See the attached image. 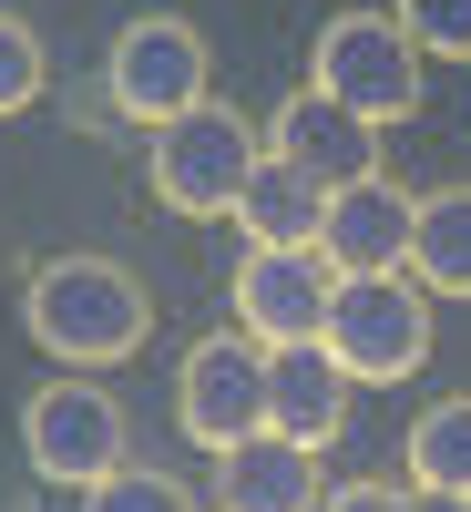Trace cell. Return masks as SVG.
I'll list each match as a JSON object with an SVG mask.
<instances>
[{"label": "cell", "mask_w": 471, "mask_h": 512, "mask_svg": "<svg viewBox=\"0 0 471 512\" xmlns=\"http://www.w3.org/2000/svg\"><path fill=\"white\" fill-rule=\"evenodd\" d=\"M21 318H31V338L62 369H113V359L144 349L154 297L134 287V267H113V256H52V267H31V287H21Z\"/></svg>", "instance_id": "cell-1"}, {"label": "cell", "mask_w": 471, "mask_h": 512, "mask_svg": "<svg viewBox=\"0 0 471 512\" xmlns=\"http://www.w3.org/2000/svg\"><path fill=\"white\" fill-rule=\"evenodd\" d=\"M256 164H267V134H256L236 103H216V93L195 113H175V123H154V195L175 205V216H236Z\"/></svg>", "instance_id": "cell-2"}, {"label": "cell", "mask_w": 471, "mask_h": 512, "mask_svg": "<svg viewBox=\"0 0 471 512\" xmlns=\"http://www.w3.org/2000/svg\"><path fill=\"white\" fill-rule=\"evenodd\" d=\"M328 359L349 379H410L420 359H431V287H420L410 267L390 277H338L328 297Z\"/></svg>", "instance_id": "cell-3"}, {"label": "cell", "mask_w": 471, "mask_h": 512, "mask_svg": "<svg viewBox=\"0 0 471 512\" xmlns=\"http://www.w3.org/2000/svg\"><path fill=\"white\" fill-rule=\"evenodd\" d=\"M308 62H318L308 82H318L328 103H349L359 123H410L420 113V41L390 11H338Z\"/></svg>", "instance_id": "cell-4"}, {"label": "cell", "mask_w": 471, "mask_h": 512, "mask_svg": "<svg viewBox=\"0 0 471 512\" xmlns=\"http://www.w3.org/2000/svg\"><path fill=\"white\" fill-rule=\"evenodd\" d=\"M103 93L113 113H134V123H175L205 103V31L185 11H144V21H123L113 31V62H103Z\"/></svg>", "instance_id": "cell-5"}, {"label": "cell", "mask_w": 471, "mask_h": 512, "mask_svg": "<svg viewBox=\"0 0 471 512\" xmlns=\"http://www.w3.org/2000/svg\"><path fill=\"white\" fill-rule=\"evenodd\" d=\"M21 451H31L41 482L93 492L103 472H123V400L93 390V379H52V390H31V410H21Z\"/></svg>", "instance_id": "cell-6"}, {"label": "cell", "mask_w": 471, "mask_h": 512, "mask_svg": "<svg viewBox=\"0 0 471 512\" xmlns=\"http://www.w3.org/2000/svg\"><path fill=\"white\" fill-rule=\"evenodd\" d=\"M175 420L195 451H236L246 431H267V349L246 328H216L185 349V379H175Z\"/></svg>", "instance_id": "cell-7"}, {"label": "cell", "mask_w": 471, "mask_h": 512, "mask_svg": "<svg viewBox=\"0 0 471 512\" xmlns=\"http://www.w3.org/2000/svg\"><path fill=\"white\" fill-rule=\"evenodd\" d=\"M328 297H338V267L318 246H246V267H236V328L256 338V349H287V338L328 328Z\"/></svg>", "instance_id": "cell-8"}, {"label": "cell", "mask_w": 471, "mask_h": 512, "mask_svg": "<svg viewBox=\"0 0 471 512\" xmlns=\"http://www.w3.org/2000/svg\"><path fill=\"white\" fill-rule=\"evenodd\" d=\"M267 154L297 164L318 195H338V185H369V175H379V123H359L349 103H328L318 82H308V93H287V103H277Z\"/></svg>", "instance_id": "cell-9"}, {"label": "cell", "mask_w": 471, "mask_h": 512, "mask_svg": "<svg viewBox=\"0 0 471 512\" xmlns=\"http://www.w3.org/2000/svg\"><path fill=\"white\" fill-rule=\"evenodd\" d=\"M349 390H359V379L328 359V338H287V349H267V431L277 441L328 451L338 431H349Z\"/></svg>", "instance_id": "cell-10"}, {"label": "cell", "mask_w": 471, "mask_h": 512, "mask_svg": "<svg viewBox=\"0 0 471 512\" xmlns=\"http://www.w3.org/2000/svg\"><path fill=\"white\" fill-rule=\"evenodd\" d=\"M410 216H420V195H400L390 175L338 185L318 216V256L338 277H390V267H410Z\"/></svg>", "instance_id": "cell-11"}, {"label": "cell", "mask_w": 471, "mask_h": 512, "mask_svg": "<svg viewBox=\"0 0 471 512\" xmlns=\"http://www.w3.org/2000/svg\"><path fill=\"white\" fill-rule=\"evenodd\" d=\"M216 512H318V451L246 431L236 451H216Z\"/></svg>", "instance_id": "cell-12"}, {"label": "cell", "mask_w": 471, "mask_h": 512, "mask_svg": "<svg viewBox=\"0 0 471 512\" xmlns=\"http://www.w3.org/2000/svg\"><path fill=\"white\" fill-rule=\"evenodd\" d=\"M318 216H328V195L297 175V164H256L246 175V195H236V226H246V246H318Z\"/></svg>", "instance_id": "cell-13"}, {"label": "cell", "mask_w": 471, "mask_h": 512, "mask_svg": "<svg viewBox=\"0 0 471 512\" xmlns=\"http://www.w3.org/2000/svg\"><path fill=\"white\" fill-rule=\"evenodd\" d=\"M410 277L431 297H471V185L420 195V216H410Z\"/></svg>", "instance_id": "cell-14"}, {"label": "cell", "mask_w": 471, "mask_h": 512, "mask_svg": "<svg viewBox=\"0 0 471 512\" xmlns=\"http://www.w3.org/2000/svg\"><path fill=\"white\" fill-rule=\"evenodd\" d=\"M410 492H471V400H431L410 420Z\"/></svg>", "instance_id": "cell-15"}, {"label": "cell", "mask_w": 471, "mask_h": 512, "mask_svg": "<svg viewBox=\"0 0 471 512\" xmlns=\"http://www.w3.org/2000/svg\"><path fill=\"white\" fill-rule=\"evenodd\" d=\"M82 512H195V492L175 472H134V461H123V472H103L82 492Z\"/></svg>", "instance_id": "cell-16"}, {"label": "cell", "mask_w": 471, "mask_h": 512, "mask_svg": "<svg viewBox=\"0 0 471 512\" xmlns=\"http://www.w3.org/2000/svg\"><path fill=\"white\" fill-rule=\"evenodd\" d=\"M390 21L441 62H471V0H390Z\"/></svg>", "instance_id": "cell-17"}, {"label": "cell", "mask_w": 471, "mask_h": 512, "mask_svg": "<svg viewBox=\"0 0 471 512\" xmlns=\"http://www.w3.org/2000/svg\"><path fill=\"white\" fill-rule=\"evenodd\" d=\"M41 72H52V62H41V31L0 11V113H21V103H41Z\"/></svg>", "instance_id": "cell-18"}, {"label": "cell", "mask_w": 471, "mask_h": 512, "mask_svg": "<svg viewBox=\"0 0 471 512\" xmlns=\"http://www.w3.org/2000/svg\"><path fill=\"white\" fill-rule=\"evenodd\" d=\"M318 512H410V492H390V482H338Z\"/></svg>", "instance_id": "cell-19"}, {"label": "cell", "mask_w": 471, "mask_h": 512, "mask_svg": "<svg viewBox=\"0 0 471 512\" xmlns=\"http://www.w3.org/2000/svg\"><path fill=\"white\" fill-rule=\"evenodd\" d=\"M410 512H471V492H410Z\"/></svg>", "instance_id": "cell-20"}]
</instances>
